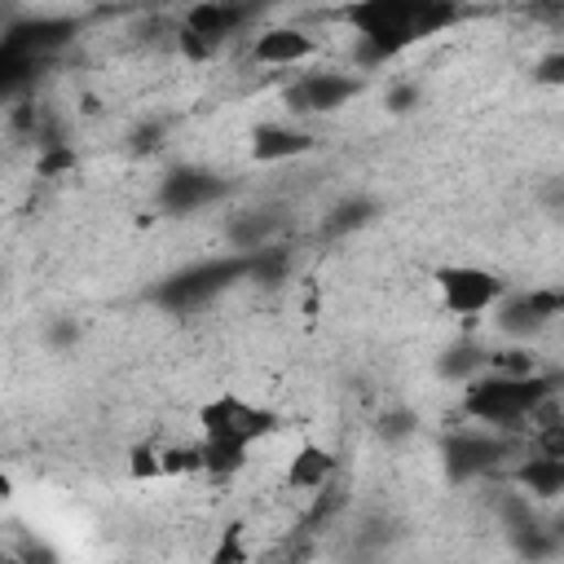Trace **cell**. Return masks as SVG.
Instances as JSON below:
<instances>
[{
	"label": "cell",
	"mask_w": 564,
	"mask_h": 564,
	"mask_svg": "<svg viewBox=\"0 0 564 564\" xmlns=\"http://www.w3.org/2000/svg\"><path fill=\"white\" fill-rule=\"evenodd\" d=\"M555 397V375H498V370H485L476 375L471 383H463V419H471L476 427H489V432H502V436H524L529 432V419Z\"/></svg>",
	"instance_id": "obj_1"
},
{
	"label": "cell",
	"mask_w": 564,
	"mask_h": 564,
	"mask_svg": "<svg viewBox=\"0 0 564 564\" xmlns=\"http://www.w3.org/2000/svg\"><path fill=\"white\" fill-rule=\"evenodd\" d=\"M198 432L203 441H229V445H256L278 432V414L260 401H247L238 392H220L198 410Z\"/></svg>",
	"instance_id": "obj_2"
},
{
	"label": "cell",
	"mask_w": 564,
	"mask_h": 564,
	"mask_svg": "<svg viewBox=\"0 0 564 564\" xmlns=\"http://www.w3.org/2000/svg\"><path fill=\"white\" fill-rule=\"evenodd\" d=\"M432 282H436V291H441L445 313L467 317V322L494 313V304L507 295L502 273H494V269H485V264H441V269L432 273Z\"/></svg>",
	"instance_id": "obj_3"
},
{
	"label": "cell",
	"mask_w": 564,
	"mask_h": 564,
	"mask_svg": "<svg viewBox=\"0 0 564 564\" xmlns=\"http://www.w3.org/2000/svg\"><path fill=\"white\" fill-rule=\"evenodd\" d=\"M361 75L352 70H330V66H313V70H300L286 88H282V101L291 115H335L339 106H348L352 97H361Z\"/></svg>",
	"instance_id": "obj_4"
},
{
	"label": "cell",
	"mask_w": 564,
	"mask_h": 564,
	"mask_svg": "<svg viewBox=\"0 0 564 564\" xmlns=\"http://www.w3.org/2000/svg\"><path fill=\"white\" fill-rule=\"evenodd\" d=\"M520 449H524V436H502V432H489V427H467V432L445 441V467H449V476L471 480V476L498 471Z\"/></svg>",
	"instance_id": "obj_5"
},
{
	"label": "cell",
	"mask_w": 564,
	"mask_h": 564,
	"mask_svg": "<svg viewBox=\"0 0 564 564\" xmlns=\"http://www.w3.org/2000/svg\"><path fill=\"white\" fill-rule=\"evenodd\" d=\"M564 308V295L555 286H538V291H507L494 304V326L511 339H533L538 330H546Z\"/></svg>",
	"instance_id": "obj_6"
},
{
	"label": "cell",
	"mask_w": 564,
	"mask_h": 564,
	"mask_svg": "<svg viewBox=\"0 0 564 564\" xmlns=\"http://www.w3.org/2000/svg\"><path fill=\"white\" fill-rule=\"evenodd\" d=\"M234 278H247V260H203V264H194V269H181L172 282H163L159 286V300L167 304V308H189V304H203V300H212L225 282H234Z\"/></svg>",
	"instance_id": "obj_7"
},
{
	"label": "cell",
	"mask_w": 564,
	"mask_h": 564,
	"mask_svg": "<svg viewBox=\"0 0 564 564\" xmlns=\"http://www.w3.org/2000/svg\"><path fill=\"white\" fill-rule=\"evenodd\" d=\"M313 57H317V35L304 31V26H291V22L264 26L251 40V62H260V66L291 70V66H308Z\"/></svg>",
	"instance_id": "obj_8"
},
{
	"label": "cell",
	"mask_w": 564,
	"mask_h": 564,
	"mask_svg": "<svg viewBox=\"0 0 564 564\" xmlns=\"http://www.w3.org/2000/svg\"><path fill=\"white\" fill-rule=\"evenodd\" d=\"M317 145V137L308 132V128H300V123H282V119H264V123H256L251 128V137H247V154L256 159V163H286V159H300V154H308Z\"/></svg>",
	"instance_id": "obj_9"
},
{
	"label": "cell",
	"mask_w": 564,
	"mask_h": 564,
	"mask_svg": "<svg viewBox=\"0 0 564 564\" xmlns=\"http://www.w3.org/2000/svg\"><path fill=\"white\" fill-rule=\"evenodd\" d=\"M335 476H339V458H335L326 445L304 441V445L291 454L282 480H286V489H295V494H326Z\"/></svg>",
	"instance_id": "obj_10"
},
{
	"label": "cell",
	"mask_w": 564,
	"mask_h": 564,
	"mask_svg": "<svg viewBox=\"0 0 564 564\" xmlns=\"http://www.w3.org/2000/svg\"><path fill=\"white\" fill-rule=\"evenodd\" d=\"M511 480L524 489V498L551 502V498H560V494H564V458L529 454V445H524V458L511 467Z\"/></svg>",
	"instance_id": "obj_11"
},
{
	"label": "cell",
	"mask_w": 564,
	"mask_h": 564,
	"mask_svg": "<svg viewBox=\"0 0 564 564\" xmlns=\"http://www.w3.org/2000/svg\"><path fill=\"white\" fill-rule=\"evenodd\" d=\"M216 194H220V181H216L212 172H194V167L172 172V176L163 181V189H159V198H163L167 212H194V207L212 203Z\"/></svg>",
	"instance_id": "obj_12"
},
{
	"label": "cell",
	"mask_w": 564,
	"mask_h": 564,
	"mask_svg": "<svg viewBox=\"0 0 564 564\" xmlns=\"http://www.w3.org/2000/svg\"><path fill=\"white\" fill-rule=\"evenodd\" d=\"M247 445H229V441H198V471L212 480H234L247 467Z\"/></svg>",
	"instance_id": "obj_13"
},
{
	"label": "cell",
	"mask_w": 564,
	"mask_h": 564,
	"mask_svg": "<svg viewBox=\"0 0 564 564\" xmlns=\"http://www.w3.org/2000/svg\"><path fill=\"white\" fill-rule=\"evenodd\" d=\"M159 471L163 476H189V471H198V445H159Z\"/></svg>",
	"instance_id": "obj_14"
},
{
	"label": "cell",
	"mask_w": 564,
	"mask_h": 564,
	"mask_svg": "<svg viewBox=\"0 0 564 564\" xmlns=\"http://www.w3.org/2000/svg\"><path fill=\"white\" fill-rule=\"evenodd\" d=\"M212 564H247V546L238 542V524H229L212 551Z\"/></svg>",
	"instance_id": "obj_15"
},
{
	"label": "cell",
	"mask_w": 564,
	"mask_h": 564,
	"mask_svg": "<svg viewBox=\"0 0 564 564\" xmlns=\"http://www.w3.org/2000/svg\"><path fill=\"white\" fill-rule=\"evenodd\" d=\"M132 476H163L159 471V445H137L132 449Z\"/></svg>",
	"instance_id": "obj_16"
},
{
	"label": "cell",
	"mask_w": 564,
	"mask_h": 564,
	"mask_svg": "<svg viewBox=\"0 0 564 564\" xmlns=\"http://www.w3.org/2000/svg\"><path fill=\"white\" fill-rule=\"evenodd\" d=\"M538 79H542V84H564V53H560V48H551V53L542 57Z\"/></svg>",
	"instance_id": "obj_17"
},
{
	"label": "cell",
	"mask_w": 564,
	"mask_h": 564,
	"mask_svg": "<svg viewBox=\"0 0 564 564\" xmlns=\"http://www.w3.org/2000/svg\"><path fill=\"white\" fill-rule=\"evenodd\" d=\"M405 432H414V419H410V414H392V419H383V436H405Z\"/></svg>",
	"instance_id": "obj_18"
},
{
	"label": "cell",
	"mask_w": 564,
	"mask_h": 564,
	"mask_svg": "<svg viewBox=\"0 0 564 564\" xmlns=\"http://www.w3.org/2000/svg\"><path fill=\"white\" fill-rule=\"evenodd\" d=\"M0 560H4V555H0Z\"/></svg>",
	"instance_id": "obj_19"
}]
</instances>
